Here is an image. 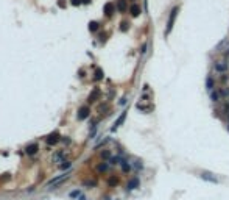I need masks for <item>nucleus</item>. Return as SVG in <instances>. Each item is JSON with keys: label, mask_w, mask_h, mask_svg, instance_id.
Instances as JSON below:
<instances>
[{"label": "nucleus", "mask_w": 229, "mask_h": 200, "mask_svg": "<svg viewBox=\"0 0 229 200\" xmlns=\"http://www.w3.org/2000/svg\"><path fill=\"white\" fill-rule=\"evenodd\" d=\"M179 13V6H175L173 9L170 11V16H168V21H167V28H165V36H168L171 33V30H173V25H175V21H176V16Z\"/></svg>", "instance_id": "obj_1"}, {"label": "nucleus", "mask_w": 229, "mask_h": 200, "mask_svg": "<svg viewBox=\"0 0 229 200\" xmlns=\"http://www.w3.org/2000/svg\"><path fill=\"white\" fill-rule=\"evenodd\" d=\"M145 50H147V44H144V47H142L140 52H142V53H145Z\"/></svg>", "instance_id": "obj_28"}, {"label": "nucleus", "mask_w": 229, "mask_h": 200, "mask_svg": "<svg viewBox=\"0 0 229 200\" xmlns=\"http://www.w3.org/2000/svg\"><path fill=\"white\" fill-rule=\"evenodd\" d=\"M98 95H100V91H98V89H94V91H92V94L89 95V102H95V99H97Z\"/></svg>", "instance_id": "obj_15"}, {"label": "nucleus", "mask_w": 229, "mask_h": 200, "mask_svg": "<svg viewBox=\"0 0 229 200\" xmlns=\"http://www.w3.org/2000/svg\"><path fill=\"white\" fill-rule=\"evenodd\" d=\"M129 13H131V16L137 17V16L142 13V9H140V6H139V5H131V8H129Z\"/></svg>", "instance_id": "obj_8"}, {"label": "nucleus", "mask_w": 229, "mask_h": 200, "mask_svg": "<svg viewBox=\"0 0 229 200\" xmlns=\"http://www.w3.org/2000/svg\"><path fill=\"white\" fill-rule=\"evenodd\" d=\"M59 141V135L58 133H53V135L48 136V139H47V144L48 145H53V144H56V142Z\"/></svg>", "instance_id": "obj_9"}, {"label": "nucleus", "mask_w": 229, "mask_h": 200, "mask_svg": "<svg viewBox=\"0 0 229 200\" xmlns=\"http://www.w3.org/2000/svg\"><path fill=\"white\" fill-rule=\"evenodd\" d=\"M115 11V5L114 3H106L105 5V14L106 16H112Z\"/></svg>", "instance_id": "obj_6"}, {"label": "nucleus", "mask_w": 229, "mask_h": 200, "mask_svg": "<svg viewBox=\"0 0 229 200\" xmlns=\"http://www.w3.org/2000/svg\"><path fill=\"white\" fill-rule=\"evenodd\" d=\"M228 122H229V114H228Z\"/></svg>", "instance_id": "obj_31"}, {"label": "nucleus", "mask_w": 229, "mask_h": 200, "mask_svg": "<svg viewBox=\"0 0 229 200\" xmlns=\"http://www.w3.org/2000/svg\"><path fill=\"white\" fill-rule=\"evenodd\" d=\"M25 150H26V153H28V155H36V153H38V145H36V144H31V145H28Z\"/></svg>", "instance_id": "obj_12"}, {"label": "nucleus", "mask_w": 229, "mask_h": 200, "mask_svg": "<svg viewBox=\"0 0 229 200\" xmlns=\"http://www.w3.org/2000/svg\"><path fill=\"white\" fill-rule=\"evenodd\" d=\"M126 113H128V111H123V113H122V116H120V117H118L117 121H115L114 127H112V131H115V130H117L118 127H120V125H122V124H123V122H125V117H126Z\"/></svg>", "instance_id": "obj_5"}, {"label": "nucleus", "mask_w": 229, "mask_h": 200, "mask_svg": "<svg viewBox=\"0 0 229 200\" xmlns=\"http://www.w3.org/2000/svg\"><path fill=\"white\" fill-rule=\"evenodd\" d=\"M137 186H139V180H137V178H132L131 181L128 183L126 188H128V191H132V189H136Z\"/></svg>", "instance_id": "obj_11"}, {"label": "nucleus", "mask_w": 229, "mask_h": 200, "mask_svg": "<svg viewBox=\"0 0 229 200\" xmlns=\"http://www.w3.org/2000/svg\"><path fill=\"white\" fill-rule=\"evenodd\" d=\"M109 185H117V178H111L109 180Z\"/></svg>", "instance_id": "obj_26"}, {"label": "nucleus", "mask_w": 229, "mask_h": 200, "mask_svg": "<svg viewBox=\"0 0 229 200\" xmlns=\"http://www.w3.org/2000/svg\"><path fill=\"white\" fill-rule=\"evenodd\" d=\"M89 30H91V31H97V30H98V22L92 21L91 24H89Z\"/></svg>", "instance_id": "obj_17"}, {"label": "nucleus", "mask_w": 229, "mask_h": 200, "mask_svg": "<svg viewBox=\"0 0 229 200\" xmlns=\"http://www.w3.org/2000/svg\"><path fill=\"white\" fill-rule=\"evenodd\" d=\"M122 167H123V172H128L129 169H131V167H129V166L126 164V163H123V166H122Z\"/></svg>", "instance_id": "obj_22"}, {"label": "nucleus", "mask_w": 229, "mask_h": 200, "mask_svg": "<svg viewBox=\"0 0 229 200\" xmlns=\"http://www.w3.org/2000/svg\"><path fill=\"white\" fill-rule=\"evenodd\" d=\"M206 88H207V91H214L215 81H214V78H212V77H207V78H206Z\"/></svg>", "instance_id": "obj_10"}, {"label": "nucleus", "mask_w": 229, "mask_h": 200, "mask_svg": "<svg viewBox=\"0 0 229 200\" xmlns=\"http://www.w3.org/2000/svg\"><path fill=\"white\" fill-rule=\"evenodd\" d=\"M117 9L120 13H123L125 9H126V2H125V0H118L117 2Z\"/></svg>", "instance_id": "obj_14"}, {"label": "nucleus", "mask_w": 229, "mask_h": 200, "mask_svg": "<svg viewBox=\"0 0 229 200\" xmlns=\"http://www.w3.org/2000/svg\"><path fill=\"white\" fill-rule=\"evenodd\" d=\"M101 156H103V158H109V156H111V153H109V152H103Z\"/></svg>", "instance_id": "obj_24"}, {"label": "nucleus", "mask_w": 229, "mask_h": 200, "mask_svg": "<svg viewBox=\"0 0 229 200\" xmlns=\"http://www.w3.org/2000/svg\"><path fill=\"white\" fill-rule=\"evenodd\" d=\"M62 161H64V153L62 152L55 153V156H53V163H62Z\"/></svg>", "instance_id": "obj_13"}, {"label": "nucleus", "mask_w": 229, "mask_h": 200, "mask_svg": "<svg viewBox=\"0 0 229 200\" xmlns=\"http://www.w3.org/2000/svg\"><path fill=\"white\" fill-rule=\"evenodd\" d=\"M210 99L214 100V102H218V100H220V92H217V91H210Z\"/></svg>", "instance_id": "obj_16"}, {"label": "nucleus", "mask_w": 229, "mask_h": 200, "mask_svg": "<svg viewBox=\"0 0 229 200\" xmlns=\"http://www.w3.org/2000/svg\"><path fill=\"white\" fill-rule=\"evenodd\" d=\"M83 3H84V5H87V3H91V0H81Z\"/></svg>", "instance_id": "obj_29"}, {"label": "nucleus", "mask_w": 229, "mask_h": 200, "mask_svg": "<svg viewBox=\"0 0 229 200\" xmlns=\"http://www.w3.org/2000/svg\"><path fill=\"white\" fill-rule=\"evenodd\" d=\"M61 167H64V169H67V167H70V163H69V161H62V164H61Z\"/></svg>", "instance_id": "obj_20"}, {"label": "nucleus", "mask_w": 229, "mask_h": 200, "mask_svg": "<svg viewBox=\"0 0 229 200\" xmlns=\"http://www.w3.org/2000/svg\"><path fill=\"white\" fill-rule=\"evenodd\" d=\"M224 53H226V55H229V49H226V52H224Z\"/></svg>", "instance_id": "obj_30"}, {"label": "nucleus", "mask_w": 229, "mask_h": 200, "mask_svg": "<svg viewBox=\"0 0 229 200\" xmlns=\"http://www.w3.org/2000/svg\"><path fill=\"white\" fill-rule=\"evenodd\" d=\"M79 195V191H75V192H70V197H78Z\"/></svg>", "instance_id": "obj_25"}, {"label": "nucleus", "mask_w": 229, "mask_h": 200, "mask_svg": "<svg viewBox=\"0 0 229 200\" xmlns=\"http://www.w3.org/2000/svg\"><path fill=\"white\" fill-rule=\"evenodd\" d=\"M214 69H215V72L224 74V72H228V69H229V63L226 61V59H220V61H215V63H214Z\"/></svg>", "instance_id": "obj_3"}, {"label": "nucleus", "mask_w": 229, "mask_h": 200, "mask_svg": "<svg viewBox=\"0 0 229 200\" xmlns=\"http://www.w3.org/2000/svg\"><path fill=\"white\" fill-rule=\"evenodd\" d=\"M128 25H129V24H126V22H123V24H122V27H120V30H123V31H125V30L128 28Z\"/></svg>", "instance_id": "obj_23"}, {"label": "nucleus", "mask_w": 229, "mask_h": 200, "mask_svg": "<svg viewBox=\"0 0 229 200\" xmlns=\"http://www.w3.org/2000/svg\"><path fill=\"white\" fill-rule=\"evenodd\" d=\"M81 0H72V5H73V6H78V5H81Z\"/></svg>", "instance_id": "obj_21"}, {"label": "nucleus", "mask_w": 229, "mask_h": 200, "mask_svg": "<svg viewBox=\"0 0 229 200\" xmlns=\"http://www.w3.org/2000/svg\"><path fill=\"white\" fill-rule=\"evenodd\" d=\"M87 116H89V108H87V106H83V108L78 111V119H79V121H83V119H86Z\"/></svg>", "instance_id": "obj_7"}, {"label": "nucleus", "mask_w": 229, "mask_h": 200, "mask_svg": "<svg viewBox=\"0 0 229 200\" xmlns=\"http://www.w3.org/2000/svg\"><path fill=\"white\" fill-rule=\"evenodd\" d=\"M103 78V71L101 69H97L95 71V80H101Z\"/></svg>", "instance_id": "obj_18"}, {"label": "nucleus", "mask_w": 229, "mask_h": 200, "mask_svg": "<svg viewBox=\"0 0 229 200\" xmlns=\"http://www.w3.org/2000/svg\"><path fill=\"white\" fill-rule=\"evenodd\" d=\"M69 177H70V172H69V171H67V172H64V174L59 175V177H55V178H52L50 181H47V188L53 189L56 185H61L62 181H66V180H67Z\"/></svg>", "instance_id": "obj_2"}, {"label": "nucleus", "mask_w": 229, "mask_h": 200, "mask_svg": "<svg viewBox=\"0 0 229 200\" xmlns=\"http://www.w3.org/2000/svg\"><path fill=\"white\" fill-rule=\"evenodd\" d=\"M106 169H108V164H101V166H98V171H100V172H105Z\"/></svg>", "instance_id": "obj_19"}, {"label": "nucleus", "mask_w": 229, "mask_h": 200, "mask_svg": "<svg viewBox=\"0 0 229 200\" xmlns=\"http://www.w3.org/2000/svg\"><path fill=\"white\" fill-rule=\"evenodd\" d=\"M58 5L61 6V8H64V6H66V3H64V2H58Z\"/></svg>", "instance_id": "obj_27"}, {"label": "nucleus", "mask_w": 229, "mask_h": 200, "mask_svg": "<svg viewBox=\"0 0 229 200\" xmlns=\"http://www.w3.org/2000/svg\"><path fill=\"white\" fill-rule=\"evenodd\" d=\"M200 177L204 180V181H209V183H218V178L215 177L214 174H210V172H207V171H203L200 174Z\"/></svg>", "instance_id": "obj_4"}]
</instances>
